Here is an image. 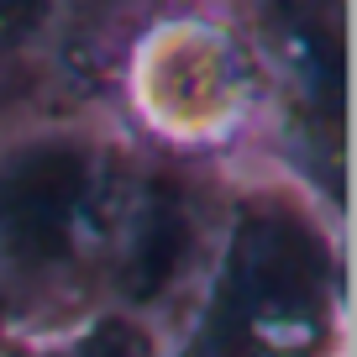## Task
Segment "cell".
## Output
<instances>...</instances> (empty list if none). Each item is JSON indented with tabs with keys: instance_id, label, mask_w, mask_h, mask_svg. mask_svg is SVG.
<instances>
[{
	"instance_id": "cell-1",
	"label": "cell",
	"mask_w": 357,
	"mask_h": 357,
	"mask_svg": "<svg viewBox=\"0 0 357 357\" xmlns=\"http://www.w3.org/2000/svg\"><path fill=\"white\" fill-rule=\"evenodd\" d=\"M231 174L190 168L111 116L0 132V331L22 352L95 321L163 336L215 242Z\"/></svg>"
},
{
	"instance_id": "cell-2",
	"label": "cell",
	"mask_w": 357,
	"mask_h": 357,
	"mask_svg": "<svg viewBox=\"0 0 357 357\" xmlns=\"http://www.w3.org/2000/svg\"><path fill=\"white\" fill-rule=\"evenodd\" d=\"M158 357H347V226L273 174H231Z\"/></svg>"
},
{
	"instance_id": "cell-3",
	"label": "cell",
	"mask_w": 357,
	"mask_h": 357,
	"mask_svg": "<svg viewBox=\"0 0 357 357\" xmlns=\"http://www.w3.org/2000/svg\"><path fill=\"white\" fill-rule=\"evenodd\" d=\"M105 116L174 163L242 174L263 137V68L236 6H126Z\"/></svg>"
},
{
	"instance_id": "cell-4",
	"label": "cell",
	"mask_w": 357,
	"mask_h": 357,
	"mask_svg": "<svg viewBox=\"0 0 357 357\" xmlns=\"http://www.w3.org/2000/svg\"><path fill=\"white\" fill-rule=\"evenodd\" d=\"M263 68L257 174H273L347 226V6L257 0L236 6Z\"/></svg>"
},
{
	"instance_id": "cell-5",
	"label": "cell",
	"mask_w": 357,
	"mask_h": 357,
	"mask_svg": "<svg viewBox=\"0 0 357 357\" xmlns=\"http://www.w3.org/2000/svg\"><path fill=\"white\" fill-rule=\"evenodd\" d=\"M126 6H0V132L58 116H105V68Z\"/></svg>"
},
{
	"instance_id": "cell-6",
	"label": "cell",
	"mask_w": 357,
	"mask_h": 357,
	"mask_svg": "<svg viewBox=\"0 0 357 357\" xmlns=\"http://www.w3.org/2000/svg\"><path fill=\"white\" fill-rule=\"evenodd\" d=\"M16 357H158V331H147L142 321H95L79 326V331L58 336V342H37L22 347Z\"/></svg>"
},
{
	"instance_id": "cell-7",
	"label": "cell",
	"mask_w": 357,
	"mask_h": 357,
	"mask_svg": "<svg viewBox=\"0 0 357 357\" xmlns=\"http://www.w3.org/2000/svg\"><path fill=\"white\" fill-rule=\"evenodd\" d=\"M0 357H16V347L6 342V331H0Z\"/></svg>"
}]
</instances>
